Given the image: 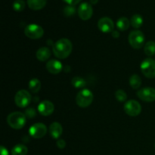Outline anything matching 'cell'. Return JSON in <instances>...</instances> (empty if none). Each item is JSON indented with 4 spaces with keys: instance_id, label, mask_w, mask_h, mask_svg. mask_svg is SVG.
I'll list each match as a JSON object with an SVG mask.
<instances>
[{
    "instance_id": "obj_1",
    "label": "cell",
    "mask_w": 155,
    "mask_h": 155,
    "mask_svg": "<svg viewBox=\"0 0 155 155\" xmlns=\"http://www.w3.org/2000/svg\"><path fill=\"white\" fill-rule=\"evenodd\" d=\"M73 50V45L68 39H61L53 45V53L60 59H64L71 54Z\"/></svg>"
},
{
    "instance_id": "obj_2",
    "label": "cell",
    "mask_w": 155,
    "mask_h": 155,
    "mask_svg": "<svg viewBox=\"0 0 155 155\" xmlns=\"http://www.w3.org/2000/svg\"><path fill=\"white\" fill-rule=\"evenodd\" d=\"M7 123L12 129L21 130L26 124L25 114L18 111L11 113L7 117Z\"/></svg>"
},
{
    "instance_id": "obj_3",
    "label": "cell",
    "mask_w": 155,
    "mask_h": 155,
    "mask_svg": "<svg viewBox=\"0 0 155 155\" xmlns=\"http://www.w3.org/2000/svg\"><path fill=\"white\" fill-rule=\"evenodd\" d=\"M92 101H93V94L88 89L80 90L76 98L77 104L82 108L89 107L92 104Z\"/></svg>"
},
{
    "instance_id": "obj_4",
    "label": "cell",
    "mask_w": 155,
    "mask_h": 155,
    "mask_svg": "<svg viewBox=\"0 0 155 155\" xmlns=\"http://www.w3.org/2000/svg\"><path fill=\"white\" fill-rule=\"evenodd\" d=\"M145 35L140 30H133L129 35V42L135 49H139L145 43Z\"/></svg>"
},
{
    "instance_id": "obj_5",
    "label": "cell",
    "mask_w": 155,
    "mask_h": 155,
    "mask_svg": "<svg viewBox=\"0 0 155 155\" xmlns=\"http://www.w3.org/2000/svg\"><path fill=\"white\" fill-rule=\"evenodd\" d=\"M31 101V95L30 92L24 89L18 91L15 97V101L16 105L21 108L27 107Z\"/></svg>"
},
{
    "instance_id": "obj_6",
    "label": "cell",
    "mask_w": 155,
    "mask_h": 155,
    "mask_svg": "<svg viewBox=\"0 0 155 155\" xmlns=\"http://www.w3.org/2000/svg\"><path fill=\"white\" fill-rule=\"evenodd\" d=\"M141 71L145 77L148 79L155 77V61L151 58H146L141 64Z\"/></svg>"
},
{
    "instance_id": "obj_7",
    "label": "cell",
    "mask_w": 155,
    "mask_h": 155,
    "mask_svg": "<svg viewBox=\"0 0 155 155\" xmlns=\"http://www.w3.org/2000/svg\"><path fill=\"white\" fill-rule=\"evenodd\" d=\"M24 33L28 38L32 39H40L44 34V30L42 27L37 24H29L24 29Z\"/></svg>"
},
{
    "instance_id": "obj_8",
    "label": "cell",
    "mask_w": 155,
    "mask_h": 155,
    "mask_svg": "<svg viewBox=\"0 0 155 155\" xmlns=\"http://www.w3.org/2000/svg\"><path fill=\"white\" fill-rule=\"evenodd\" d=\"M124 110L129 116L136 117L142 111V107L136 100H130L124 104Z\"/></svg>"
},
{
    "instance_id": "obj_9",
    "label": "cell",
    "mask_w": 155,
    "mask_h": 155,
    "mask_svg": "<svg viewBox=\"0 0 155 155\" xmlns=\"http://www.w3.org/2000/svg\"><path fill=\"white\" fill-rule=\"evenodd\" d=\"M29 133L30 136L34 139H41L46 134L47 127L42 123H37L31 126V127L29 129Z\"/></svg>"
},
{
    "instance_id": "obj_10",
    "label": "cell",
    "mask_w": 155,
    "mask_h": 155,
    "mask_svg": "<svg viewBox=\"0 0 155 155\" xmlns=\"http://www.w3.org/2000/svg\"><path fill=\"white\" fill-rule=\"evenodd\" d=\"M137 96L142 101L146 102H152L155 101V89L151 87L141 89L137 92Z\"/></svg>"
},
{
    "instance_id": "obj_11",
    "label": "cell",
    "mask_w": 155,
    "mask_h": 155,
    "mask_svg": "<svg viewBox=\"0 0 155 155\" xmlns=\"http://www.w3.org/2000/svg\"><path fill=\"white\" fill-rule=\"evenodd\" d=\"M93 14V9H92L91 4L88 2H83L80 4L78 8V15L83 21H88L90 19Z\"/></svg>"
},
{
    "instance_id": "obj_12",
    "label": "cell",
    "mask_w": 155,
    "mask_h": 155,
    "mask_svg": "<svg viewBox=\"0 0 155 155\" xmlns=\"http://www.w3.org/2000/svg\"><path fill=\"white\" fill-rule=\"evenodd\" d=\"M98 27L100 30V31H101L102 33H112V31L114 30V21L110 18L104 17V18H101L98 21Z\"/></svg>"
},
{
    "instance_id": "obj_13",
    "label": "cell",
    "mask_w": 155,
    "mask_h": 155,
    "mask_svg": "<svg viewBox=\"0 0 155 155\" xmlns=\"http://www.w3.org/2000/svg\"><path fill=\"white\" fill-rule=\"evenodd\" d=\"M54 106L50 101H43L38 106V111L42 116H49L54 112Z\"/></svg>"
},
{
    "instance_id": "obj_14",
    "label": "cell",
    "mask_w": 155,
    "mask_h": 155,
    "mask_svg": "<svg viewBox=\"0 0 155 155\" xmlns=\"http://www.w3.org/2000/svg\"><path fill=\"white\" fill-rule=\"evenodd\" d=\"M46 69L50 74H58L61 72V71L63 70V66L59 61L52 59L47 62Z\"/></svg>"
},
{
    "instance_id": "obj_15",
    "label": "cell",
    "mask_w": 155,
    "mask_h": 155,
    "mask_svg": "<svg viewBox=\"0 0 155 155\" xmlns=\"http://www.w3.org/2000/svg\"><path fill=\"white\" fill-rule=\"evenodd\" d=\"M63 129L61 125L59 123L54 122L50 125L49 127V133L51 137L54 139H58L61 136Z\"/></svg>"
},
{
    "instance_id": "obj_16",
    "label": "cell",
    "mask_w": 155,
    "mask_h": 155,
    "mask_svg": "<svg viewBox=\"0 0 155 155\" xmlns=\"http://www.w3.org/2000/svg\"><path fill=\"white\" fill-rule=\"evenodd\" d=\"M36 58L40 61H45L51 56V51L47 47H42L37 50L36 54Z\"/></svg>"
},
{
    "instance_id": "obj_17",
    "label": "cell",
    "mask_w": 155,
    "mask_h": 155,
    "mask_svg": "<svg viewBox=\"0 0 155 155\" xmlns=\"http://www.w3.org/2000/svg\"><path fill=\"white\" fill-rule=\"evenodd\" d=\"M47 0H27V5L30 9L39 11L45 6Z\"/></svg>"
},
{
    "instance_id": "obj_18",
    "label": "cell",
    "mask_w": 155,
    "mask_h": 155,
    "mask_svg": "<svg viewBox=\"0 0 155 155\" xmlns=\"http://www.w3.org/2000/svg\"><path fill=\"white\" fill-rule=\"evenodd\" d=\"M130 21L129 19L125 17H122V18H119L118 21H117V27L118 30H121V31H125L127 29L130 27Z\"/></svg>"
},
{
    "instance_id": "obj_19",
    "label": "cell",
    "mask_w": 155,
    "mask_h": 155,
    "mask_svg": "<svg viewBox=\"0 0 155 155\" xmlns=\"http://www.w3.org/2000/svg\"><path fill=\"white\" fill-rule=\"evenodd\" d=\"M130 24L135 29L140 28L143 24V18L140 15H138V14L134 15L130 20Z\"/></svg>"
},
{
    "instance_id": "obj_20",
    "label": "cell",
    "mask_w": 155,
    "mask_h": 155,
    "mask_svg": "<svg viewBox=\"0 0 155 155\" xmlns=\"http://www.w3.org/2000/svg\"><path fill=\"white\" fill-rule=\"evenodd\" d=\"M27 147L22 144H18L16 145L12 150V155H27Z\"/></svg>"
},
{
    "instance_id": "obj_21",
    "label": "cell",
    "mask_w": 155,
    "mask_h": 155,
    "mask_svg": "<svg viewBox=\"0 0 155 155\" xmlns=\"http://www.w3.org/2000/svg\"><path fill=\"white\" fill-rule=\"evenodd\" d=\"M41 89V82L38 79L33 78L29 82V89L33 93H37Z\"/></svg>"
},
{
    "instance_id": "obj_22",
    "label": "cell",
    "mask_w": 155,
    "mask_h": 155,
    "mask_svg": "<svg viewBox=\"0 0 155 155\" xmlns=\"http://www.w3.org/2000/svg\"><path fill=\"white\" fill-rule=\"evenodd\" d=\"M130 85L133 89H138L142 85V80L137 74L132 75L130 78Z\"/></svg>"
},
{
    "instance_id": "obj_23",
    "label": "cell",
    "mask_w": 155,
    "mask_h": 155,
    "mask_svg": "<svg viewBox=\"0 0 155 155\" xmlns=\"http://www.w3.org/2000/svg\"><path fill=\"white\" fill-rule=\"evenodd\" d=\"M145 53L148 56H153L155 54V42L154 41H149L147 42L144 48Z\"/></svg>"
},
{
    "instance_id": "obj_24",
    "label": "cell",
    "mask_w": 155,
    "mask_h": 155,
    "mask_svg": "<svg viewBox=\"0 0 155 155\" xmlns=\"http://www.w3.org/2000/svg\"><path fill=\"white\" fill-rule=\"evenodd\" d=\"M71 83L73 86L77 89H80V88H83L86 86V81L83 78L80 77H75L72 79L71 80Z\"/></svg>"
},
{
    "instance_id": "obj_25",
    "label": "cell",
    "mask_w": 155,
    "mask_h": 155,
    "mask_svg": "<svg viewBox=\"0 0 155 155\" xmlns=\"http://www.w3.org/2000/svg\"><path fill=\"white\" fill-rule=\"evenodd\" d=\"M12 7L15 12H22L25 8V2L24 0H15L12 5Z\"/></svg>"
},
{
    "instance_id": "obj_26",
    "label": "cell",
    "mask_w": 155,
    "mask_h": 155,
    "mask_svg": "<svg viewBox=\"0 0 155 155\" xmlns=\"http://www.w3.org/2000/svg\"><path fill=\"white\" fill-rule=\"evenodd\" d=\"M115 98L120 102H124L127 100V95L123 89H118L115 92Z\"/></svg>"
},
{
    "instance_id": "obj_27",
    "label": "cell",
    "mask_w": 155,
    "mask_h": 155,
    "mask_svg": "<svg viewBox=\"0 0 155 155\" xmlns=\"http://www.w3.org/2000/svg\"><path fill=\"white\" fill-rule=\"evenodd\" d=\"M76 13V8L75 6L73 5H68L64 7V14L65 16L71 17L72 15H74Z\"/></svg>"
},
{
    "instance_id": "obj_28",
    "label": "cell",
    "mask_w": 155,
    "mask_h": 155,
    "mask_svg": "<svg viewBox=\"0 0 155 155\" xmlns=\"http://www.w3.org/2000/svg\"><path fill=\"white\" fill-rule=\"evenodd\" d=\"M35 115H36V111H35V110L33 107L27 109V110H26L25 116L27 117L33 118V117H35Z\"/></svg>"
},
{
    "instance_id": "obj_29",
    "label": "cell",
    "mask_w": 155,
    "mask_h": 155,
    "mask_svg": "<svg viewBox=\"0 0 155 155\" xmlns=\"http://www.w3.org/2000/svg\"><path fill=\"white\" fill-rule=\"evenodd\" d=\"M56 145H57L58 148H60V149H63V148H64L65 146H66V142H65L64 139H60L57 141Z\"/></svg>"
},
{
    "instance_id": "obj_30",
    "label": "cell",
    "mask_w": 155,
    "mask_h": 155,
    "mask_svg": "<svg viewBox=\"0 0 155 155\" xmlns=\"http://www.w3.org/2000/svg\"><path fill=\"white\" fill-rule=\"evenodd\" d=\"M62 1L66 2L67 4H68V5L75 6L76 5H77L79 2H80L82 0H62Z\"/></svg>"
},
{
    "instance_id": "obj_31",
    "label": "cell",
    "mask_w": 155,
    "mask_h": 155,
    "mask_svg": "<svg viewBox=\"0 0 155 155\" xmlns=\"http://www.w3.org/2000/svg\"><path fill=\"white\" fill-rule=\"evenodd\" d=\"M0 153H1V155H8V151L7 148H5L2 145L0 147Z\"/></svg>"
},
{
    "instance_id": "obj_32",
    "label": "cell",
    "mask_w": 155,
    "mask_h": 155,
    "mask_svg": "<svg viewBox=\"0 0 155 155\" xmlns=\"http://www.w3.org/2000/svg\"><path fill=\"white\" fill-rule=\"evenodd\" d=\"M112 36L114 38H118L120 36V33L117 30H113L112 31Z\"/></svg>"
},
{
    "instance_id": "obj_33",
    "label": "cell",
    "mask_w": 155,
    "mask_h": 155,
    "mask_svg": "<svg viewBox=\"0 0 155 155\" xmlns=\"http://www.w3.org/2000/svg\"><path fill=\"white\" fill-rule=\"evenodd\" d=\"M98 0H90L91 4H92V5H95L96 3H98Z\"/></svg>"
}]
</instances>
